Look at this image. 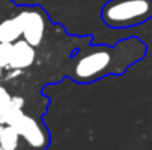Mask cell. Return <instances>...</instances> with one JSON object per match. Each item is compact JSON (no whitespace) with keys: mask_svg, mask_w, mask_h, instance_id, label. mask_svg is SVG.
<instances>
[{"mask_svg":"<svg viewBox=\"0 0 152 150\" xmlns=\"http://www.w3.org/2000/svg\"><path fill=\"white\" fill-rule=\"evenodd\" d=\"M1 73H3V66L0 65V77H1Z\"/></svg>","mask_w":152,"mask_h":150,"instance_id":"obj_13","label":"cell"},{"mask_svg":"<svg viewBox=\"0 0 152 150\" xmlns=\"http://www.w3.org/2000/svg\"><path fill=\"white\" fill-rule=\"evenodd\" d=\"M11 98H12V96L8 93V90L4 87H0V109L8 108V105L11 102Z\"/></svg>","mask_w":152,"mask_h":150,"instance_id":"obj_9","label":"cell"},{"mask_svg":"<svg viewBox=\"0 0 152 150\" xmlns=\"http://www.w3.org/2000/svg\"><path fill=\"white\" fill-rule=\"evenodd\" d=\"M20 137L24 138L27 144L32 149L44 150L48 145V133L35 118L29 116H24L23 120L16 126H13Z\"/></svg>","mask_w":152,"mask_h":150,"instance_id":"obj_3","label":"cell"},{"mask_svg":"<svg viewBox=\"0 0 152 150\" xmlns=\"http://www.w3.org/2000/svg\"><path fill=\"white\" fill-rule=\"evenodd\" d=\"M36 57L35 47L31 45L27 40H20L13 43L12 57H11V69H26L31 66Z\"/></svg>","mask_w":152,"mask_h":150,"instance_id":"obj_5","label":"cell"},{"mask_svg":"<svg viewBox=\"0 0 152 150\" xmlns=\"http://www.w3.org/2000/svg\"><path fill=\"white\" fill-rule=\"evenodd\" d=\"M20 71H21V69H13V72H11V73L7 74L5 80H11V79H15V77H18L19 74H20Z\"/></svg>","mask_w":152,"mask_h":150,"instance_id":"obj_11","label":"cell"},{"mask_svg":"<svg viewBox=\"0 0 152 150\" xmlns=\"http://www.w3.org/2000/svg\"><path fill=\"white\" fill-rule=\"evenodd\" d=\"M12 49L13 43H0V65L3 68H10Z\"/></svg>","mask_w":152,"mask_h":150,"instance_id":"obj_8","label":"cell"},{"mask_svg":"<svg viewBox=\"0 0 152 150\" xmlns=\"http://www.w3.org/2000/svg\"><path fill=\"white\" fill-rule=\"evenodd\" d=\"M19 138H20V134L18 133V130L11 125H5L4 133L0 140V145L5 150H18Z\"/></svg>","mask_w":152,"mask_h":150,"instance_id":"obj_7","label":"cell"},{"mask_svg":"<svg viewBox=\"0 0 152 150\" xmlns=\"http://www.w3.org/2000/svg\"><path fill=\"white\" fill-rule=\"evenodd\" d=\"M7 118H8V108L0 109V125H7Z\"/></svg>","mask_w":152,"mask_h":150,"instance_id":"obj_10","label":"cell"},{"mask_svg":"<svg viewBox=\"0 0 152 150\" xmlns=\"http://www.w3.org/2000/svg\"><path fill=\"white\" fill-rule=\"evenodd\" d=\"M20 17L23 20V37L34 47L40 45L45 32V19L40 11L27 9L21 11Z\"/></svg>","mask_w":152,"mask_h":150,"instance_id":"obj_4","label":"cell"},{"mask_svg":"<svg viewBox=\"0 0 152 150\" xmlns=\"http://www.w3.org/2000/svg\"><path fill=\"white\" fill-rule=\"evenodd\" d=\"M4 129H5V125H0V140H1V136L4 133Z\"/></svg>","mask_w":152,"mask_h":150,"instance_id":"obj_12","label":"cell"},{"mask_svg":"<svg viewBox=\"0 0 152 150\" xmlns=\"http://www.w3.org/2000/svg\"><path fill=\"white\" fill-rule=\"evenodd\" d=\"M0 150H5V149H4V148H3V146H1V145H0Z\"/></svg>","mask_w":152,"mask_h":150,"instance_id":"obj_14","label":"cell"},{"mask_svg":"<svg viewBox=\"0 0 152 150\" xmlns=\"http://www.w3.org/2000/svg\"><path fill=\"white\" fill-rule=\"evenodd\" d=\"M23 36V20L20 15L0 23V43H15Z\"/></svg>","mask_w":152,"mask_h":150,"instance_id":"obj_6","label":"cell"},{"mask_svg":"<svg viewBox=\"0 0 152 150\" xmlns=\"http://www.w3.org/2000/svg\"><path fill=\"white\" fill-rule=\"evenodd\" d=\"M147 44L139 37L120 40L113 47L99 45L89 48L76 58L71 77L79 82H91L108 74H123L129 66L147 55Z\"/></svg>","mask_w":152,"mask_h":150,"instance_id":"obj_1","label":"cell"},{"mask_svg":"<svg viewBox=\"0 0 152 150\" xmlns=\"http://www.w3.org/2000/svg\"><path fill=\"white\" fill-rule=\"evenodd\" d=\"M102 19L112 28H129L152 19V0H110Z\"/></svg>","mask_w":152,"mask_h":150,"instance_id":"obj_2","label":"cell"}]
</instances>
